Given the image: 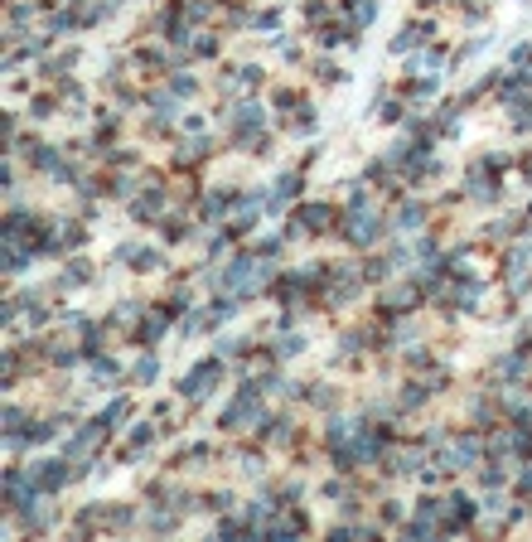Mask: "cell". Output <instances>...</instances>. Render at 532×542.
I'll return each instance as SVG.
<instances>
[{
  "instance_id": "cell-1",
  "label": "cell",
  "mask_w": 532,
  "mask_h": 542,
  "mask_svg": "<svg viewBox=\"0 0 532 542\" xmlns=\"http://www.w3.org/2000/svg\"><path fill=\"white\" fill-rule=\"evenodd\" d=\"M372 233H377V218H372L368 199H353V209H348V238L353 243H372Z\"/></svg>"
},
{
  "instance_id": "cell-2",
  "label": "cell",
  "mask_w": 532,
  "mask_h": 542,
  "mask_svg": "<svg viewBox=\"0 0 532 542\" xmlns=\"http://www.w3.org/2000/svg\"><path fill=\"white\" fill-rule=\"evenodd\" d=\"M262 281H266V267H262V262H252V257H242L238 267L228 271V291H257Z\"/></svg>"
},
{
  "instance_id": "cell-3",
  "label": "cell",
  "mask_w": 532,
  "mask_h": 542,
  "mask_svg": "<svg viewBox=\"0 0 532 542\" xmlns=\"http://www.w3.org/2000/svg\"><path fill=\"white\" fill-rule=\"evenodd\" d=\"M252 411H257V392H242L238 402H233L228 411H223V426H238V421H247Z\"/></svg>"
},
{
  "instance_id": "cell-4",
  "label": "cell",
  "mask_w": 532,
  "mask_h": 542,
  "mask_svg": "<svg viewBox=\"0 0 532 542\" xmlns=\"http://www.w3.org/2000/svg\"><path fill=\"white\" fill-rule=\"evenodd\" d=\"M213 373H218V363H199V368L184 378V387L194 392V397H204V392H209V382H213Z\"/></svg>"
},
{
  "instance_id": "cell-5",
  "label": "cell",
  "mask_w": 532,
  "mask_h": 542,
  "mask_svg": "<svg viewBox=\"0 0 532 542\" xmlns=\"http://www.w3.org/2000/svg\"><path fill=\"white\" fill-rule=\"evenodd\" d=\"M353 20H358V25H368V20H372V5H368V0H358V5H353Z\"/></svg>"
},
{
  "instance_id": "cell-6",
  "label": "cell",
  "mask_w": 532,
  "mask_h": 542,
  "mask_svg": "<svg viewBox=\"0 0 532 542\" xmlns=\"http://www.w3.org/2000/svg\"><path fill=\"white\" fill-rule=\"evenodd\" d=\"M528 179H532V165H528Z\"/></svg>"
}]
</instances>
